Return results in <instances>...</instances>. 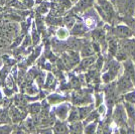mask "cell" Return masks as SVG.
<instances>
[{"instance_id": "cell-1", "label": "cell", "mask_w": 135, "mask_h": 134, "mask_svg": "<svg viewBox=\"0 0 135 134\" xmlns=\"http://www.w3.org/2000/svg\"><path fill=\"white\" fill-rule=\"evenodd\" d=\"M118 89L119 91H121V92H125V91H128L129 89L132 88V83H131V81H130V79L128 76H126V77H123V78H121L120 80L118 81Z\"/></svg>"}, {"instance_id": "cell-2", "label": "cell", "mask_w": 135, "mask_h": 134, "mask_svg": "<svg viewBox=\"0 0 135 134\" xmlns=\"http://www.w3.org/2000/svg\"><path fill=\"white\" fill-rule=\"evenodd\" d=\"M115 32L117 34V36H120V37H123V39H126V37H130L132 35V31L129 27L127 26H123V25H119L118 27L116 28Z\"/></svg>"}, {"instance_id": "cell-3", "label": "cell", "mask_w": 135, "mask_h": 134, "mask_svg": "<svg viewBox=\"0 0 135 134\" xmlns=\"http://www.w3.org/2000/svg\"><path fill=\"white\" fill-rule=\"evenodd\" d=\"M69 109H70V107L68 106V105H61V106H59L56 109V115H57V117H60V119H66L68 116V113H69Z\"/></svg>"}, {"instance_id": "cell-4", "label": "cell", "mask_w": 135, "mask_h": 134, "mask_svg": "<svg viewBox=\"0 0 135 134\" xmlns=\"http://www.w3.org/2000/svg\"><path fill=\"white\" fill-rule=\"evenodd\" d=\"M100 4H101L102 9L104 10V12L108 15V17H110L113 14V8L112 5L106 1V0H100Z\"/></svg>"}, {"instance_id": "cell-5", "label": "cell", "mask_w": 135, "mask_h": 134, "mask_svg": "<svg viewBox=\"0 0 135 134\" xmlns=\"http://www.w3.org/2000/svg\"><path fill=\"white\" fill-rule=\"evenodd\" d=\"M96 59L95 56H86L83 61H81V66L80 69H86V68H89L91 65H93L95 63Z\"/></svg>"}, {"instance_id": "cell-6", "label": "cell", "mask_w": 135, "mask_h": 134, "mask_svg": "<svg viewBox=\"0 0 135 134\" xmlns=\"http://www.w3.org/2000/svg\"><path fill=\"white\" fill-rule=\"evenodd\" d=\"M73 29H72V34H75V35H80V34H83L86 31L84 25L82 23H75Z\"/></svg>"}, {"instance_id": "cell-7", "label": "cell", "mask_w": 135, "mask_h": 134, "mask_svg": "<svg viewBox=\"0 0 135 134\" xmlns=\"http://www.w3.org/2000/svg\"><path fill=\"white\" fill-rule=\"evenodd\" d=\"M81 52H82V56L86 58V56H91L94 55V49H93V46L90 45H85L83 47H82V50H81Z\"/></svg>"}, {"instance_id": "cell-8", "label": "cell", "mask_w": 135, "mask_h": 134, "mask_svg": "<svg viewBox=\"0 0 135 134\" xmlns=\"http://www.w3.org/2000/svg\"><path fill=\"white\" fill-rule=\"evenodd\" d=\"M125 69H126V73L129 75L130 77L132 78V80L135 81V73H134V68L131 61H126L125 63Z\"/></svg>"}, {"instance_id": "cell-9", "label": "cell", "mask_w": 135, "mask_h": 134, "mask_svg": "<svg viewBox=\"0 0 135 134\" xmlns=\"http://www.w3.org/2000/svg\"><path fill=\"white\" fill-rule=\"evenodd\" d=\"M92 4H93V0H80L77 7L80 10H85V9L89 8L90 6H92Z\"/></svg>"}, {"instance_id": "cell-10", "label": "cell", "mask_w": 135, "mask_h": 134, "mask_svg": "<svg viewBox=\"0 0 135 134\" xmlns=\"http://www.w3.org/2000/svg\"><path fill=\"white\" fill-rule=\"evenodd\" d=\"M56 133H66L68 132L67 126L62 122H56L55 125V130H54Z\"/></svg>"}, {"instance_id": "cell-11", "label": "cell", "mask_w": 135, "mask_h": 134, "mask_svg": "<svg viewBox=\"0 0 135 134\" xmlns=\"http://www.w3.org/2000/svg\"><path fill=\"white\" fill-rule=\"evenodd\" d=\"M10 116H11L12 120L14 122H18L20 120V113L19 110H17L15 107H12L11 110H10Z\"/></svg>"}, {"instance_id": "cell-12", "label": "cell", "mask_w": 135, "mask_h": 134, "mask_svg": "<svg viewBox=\"0 0 135 134\" xmlns=\"http://www.w3.org/2000/svg\"><path fill=\"white\" fill-rule=\"evenodd\" d=\"M56 36L60 39H66L69 36V31L66 28H59L56 31Z\"/></svg>"}, {"instance_id": "cell-13", "label": "cell", "mask_w": 135, "mask_h": 134, "mask_svg": "<svg viewBox=\"0 0 135 134\" xmlns=\"http://www.w3.org/2000/svg\"><path fill=\"white\" fill-rule=\"evenodd\" d=\"M91 112V107H82L79 109V115L81 119H84L88 116V114Z\"/></svg>"}, {"instance_id": "cell-14", "label": "cell", "mask_w": 135, "mask_h": 134, "mask_svg": "<svg viewBox=\"0 0 135 134\" xmlns=\"http://www.w3.org/2000/svg\"><path fill=\"white\" fill-rule=\"evenodd\" d=\"M79 118H80L79 110H77V109H74L73 111L71 112L70 116H69V121H70V122H75V121H77Z\"/></svg>"}, {"instance_id": "cell-15", "label": "cell", "mask_w": 135, "mask_h": 134, "mask_svg": "<svg viewBox=\"0 0 135 134\" xmlns=\"http://www.w3.org/2000/svg\"><path fill=\"white\" fill-rule=\"evenodd\" d=\"M71 130L73 132H82V124L75 121V122H73V125L71 126Z\"/></svg>"}, {"instance_id": "cell-16", "label": "cell", "mask_w": 135, "mask_h": 134, "mask_svg": "<svg viewBox=\"0 0 135 134\" xmlns=\"http://www.w3.org/2000/svg\"><path fill=\"white\" fill-rule=\"evenodd\" d=\"M65 21H66V24H67V26L68 27H70V28H72L75 25V23H76V21H75V18L72 16H69L67 17L66 19H65Z\"/></svg>"}, {"instance_id": "cell-17", "label": "cell", "mask_w": 135, "mask_h": 134, "mask_svg": "<svg viewBox=\"0 0 135 134\" xmlns=\"http://www.w3.org/2000/svg\"><path fill=\"white\" fill-rule=\"evenodd\" d=\"M61 100H62V98L57 95H51L49 97V101H50V103H51V104L59 103V102H61Z\"/></svg>"}, {"instance_id": "cell-18", "label": "cell", "mask_w": 135, "mask_h": 134, "mask_svg": "<svg viewBox=\"0 0 135 134\" xmlns=\"http://www.w3.org/2000/svg\"><path fill=\"white\" fill-rule=\"evenodd\" d=\"M85 24H86V26L87 27H93L94 25H95V20L92 18V17H88V18H86V20H85Z\"/></svg>"}, {"instance_id": "cell-19", "label": "cell", "mask_w": 135, "mask_h": 134, "mask_svg": "<svg viewBox=\"0 0 135 134\" xmlns=\"http://www.w3.org/2000/svg\"><path fill=\"white\" fill-rule=\"evenodd\" d=\"M40 110V104H32L30 106V111L32 112L33 114H37Z\"/></svg>"}, {"instance_id": "cell-20", "label": "cell", "mask_w": 135, "mask_h": 134, "mask_svg": "<svg viewBox=\"0 0 135 134\" xmlns=\"http://www.w3.org/2000/svg\"><path fill=\"white\" fill-rule=\"evenodd\" d=\"M109 50H110V52L112 55H115L116 54V50H117V45L115 41H111L110 42V45H109Z\"/></svg>"}, {"instance_id": "cell-21", "label": "cell", "mask_w": 135, "mask_h": 134, "mask_svg": "<svg viewBox=\"0 0 135 134\" xmlns=\"http://www.w3.org/2000/svg\"><path fill=\"white\" fill-rule=\"evenodd\" d=\"M125 99L130 102V103H133L135 102V92H132V93H129L125 96Z\"/></svg>"}, {"instance_id": "cell-22", "label": "cell", "mask_w": 135, "mask_h": 134, "mask_svg": "<svg viewBox=\"0 0 135 134\" xmlns=\"http://www.w3.org/2000/svg\"><path fill=\"white\" fill-rule=\"evenodd\" d=\"M126 108H127V112H128V114H129L131 117L135 118V110L134 108L131 106V105H129V104H127L126 105Z\"/></svg>"}, {"instance_id": "cell-23", "label": "cell", "mask_w": 135, "mask_h": 134, "mask_svg": "<svg viewBox=\"0 0 135 134\" xmlns=\"http://www.w3.org/2000/svg\"><path fill=\"white\" fill-rule=\"evenodd\" d=\"M54 83H55V78H54V76H52L51 74H49V76H47V82H46L45 86H46V87H51V85H52Z\"/></svg>"}, {"instance_id": "cell-24", "label": "cell", "mask_w": 135, "mask_h": 134, "mask_svg": "<svg viewBox=\"0 0 135 134\" xmlns=\"http://www.w3.org/2000/svg\"><path fill=\"white\" fill-rule=\"evenodd\" d=\"M95 128H96L95 123L90 124L89 126H87V127H86V129H85V132H87V133H92V132H94V131H95Z\"/></svg>"}, {"instance_id": "cell-25", "label": "cell", "mask_w": 135, "mask_h": 134, "mask_svg": "<svg viewBox=\"0 0 135 134\" xmlns=\"http://www.w3.org/2000/svg\"><path fill=\"white\" fill-rule=\"evenodd\" d=\"M125 22H127L128 24L130 25V27H131V29L134 31L135 34V19H131V18H127L126 19V21Z\"/></svg>"}, {"instance_id": "cell-26", "label": "cell", "mask_w": 135, "mask_h": 134, "mask_svg": "<svg viewBox=\"0 0 135 134\" xmlns=\"http://www.w3.org/2000/svg\"><path fill=\"white\" fill-rule=\"evenodd\" d=\"M0 123H5V122H7V121H9L8 119H6V118H9L8 116H7V114H6L5 112L3 113V114H1V116H0Z\"/></svg>"}, {"instance_id": "cell-27", "label": "cell", "mask_w": 135, "mask_h": 134, "mask_svg": "<svg viewBox=\"0 0 135 134\" xmlns=\"http://www.w3.org/2000/svg\"><path fill=\"white\" fill-rule=\"evenodd\" d=\"M27 92H28V94L33 95L35 93H37V89H36L35 87H33V86H30L29 88H27Z\"/></svg>"}, {"instance_id": "cell-28", "label": "cell", "mask_w": 135, "mask_h": 134, "mask_svg": "<svg viewBox=\"0 0 135 134\" xmlns=\"http://www.w3.org/2000/svg\"><path fill=\"white\" fill-rule=\"evenodd\" d=\"M71 1H72V2H73V3H75V2H78V1H79V0H71Z\"/></svg>"}]
</instances>
